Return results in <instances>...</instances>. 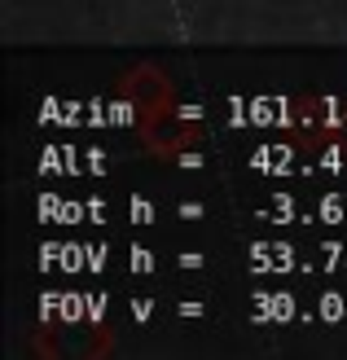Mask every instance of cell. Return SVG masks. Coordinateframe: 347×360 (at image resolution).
<instances>
[{"label":"cell","instance_id":"1","mask_svg":"<svg viewBox=\"0 0 347 360\" xmlns=\"http://www.w3.org/2000/svg\"><path fill=\"white\" fill-rule=\"evenodd\" d=\"M127 93L137 97V132L141 141L150 146L154 154H163V146H168V136H163V128H168L176 136V146L185 150L189 141L198 136V128H189V123L176 119V101H172V84L158 75L154 66H141L127 75Z\"/></svg>","mask_w":347,"mask_h":360}]
</instances>
